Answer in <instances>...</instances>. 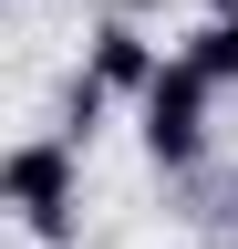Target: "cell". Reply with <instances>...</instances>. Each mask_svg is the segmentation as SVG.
Instances as JSON below:
<instances>
[{
	"label": "cell",
	"mask_w": 238,
	"mask_h": 249,
	"mask_svg": "<svg viewBox=\"0 0 238 249\" xmlns=\"http://www.w3.org/2000/svg\"><path fill=\"white\" fill-rule=\"evenodd\" d=\"M0 208L21 218L42 249H63V239H83V145L73 135H21L11 156H0Z\"/></svg>",
	"instance_id": "cell-1"
},
{
	"label": "cell",
	"mask_w": 238,
	"mask_h": 249,
	"mask_svg": "<svg viewBox=\"0 0 238 249\" xmlns=\"http://www.w3.org/2000/svg\"><path fill=\"white\" fill-rule=\"evenodd\" d=\"M197 11H218V21H238V0H197Z\"/></svg>",
	"instance_id": "cell-5"
},
{
	"label": "cell",
	"mask_w": 238,
	"mask_h": 249,
	"mask_svg": "<svg viewBox=\"0 0 238 249\" xmlns=\"http://www.w3.org/2000/svg\"><path fill=\"white\" fill-rule=\"evenodd\" d=\"M207 114H218V83H197L187 62L166 52V73H156V93L135 104V135H145V166H156V177H197V166H207V145H218V124H207Z\"/></svg>",
	"instance_id": "cell-2"
},
{
	"label": "cell",
	"mask_w": 238,
	"mask_h": 249,
	"mask_svg": "<svg viewBox=\"0 0 238 249\" xmlns=\"http://www.w3.org/2000/svg\"><path fill=\"white\" fill-rule=\"evenodd\" d=\"M228 229H238V187H228Z\"/></svg>",
	"instance_id": "cell-6"
},
{
	"label": "cell",
	"mask_w": 238,
	"mask_h": 249,
	"mask_svg": "<svg viewBox=\"0 0 238 249\" xmlns=\"http://www.w3.org/2000/svg\"><path fill=\"white\" fill-rule=\"evenodd\" d=\"M83 73H94L114 104H145V93H156V73H166V52H156V31H145L135 11H104L94 42H83Z\"/></svg>",
	"instance_id": "cell-3"
},
{
	"label": "cell",
	"mask_w": 238,
	"mask_h": 249,
	"mask_svg": "<svg viewBox=\"0 0 238 249\" xmlns=\"http://www.w3.org/2000/svg\"><path fill=\"white\" fill-rule=\"evenodd\" d=\"M176 62H187L197 83H218V93H238V21H218V11H197L187 31H176Z\"/></svg>",
	"instance_id": "cell-4"
}]
</instances>
